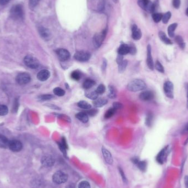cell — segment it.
<instances>
[{
  "label": "cell",
  "instance_id": "cell-38",
  "mask_svg": "<svg viewBox=\"0 0 188 188\" xmlns=\"http://www.w3.org/2000/svg\"><path fill=\"white\" fill-rule=\"evenodd\" d=\"M138 167V168L142 171H146V167H147V163L145 161H140L139 160L138 161V162L136 163Z\"/></svg>",
  "mask_w": 188,
  "mask_h": 188
},
{
  "label": "cell",
  "instance_id": "cell-48",
  "mask_svg": "<svg viewBox=\"0 0 188 188\" xmlns=\"http://www.w3.org/2000/svg\"><path fill=\"white\" fill-rule=\"evenodd\" d=\"M181 1L180 0H173L172 1V5L174 8L176 9H178L180 6Z\"/></svg>",
  "mask_w": 188,
  "mask_h": 188
},
{
  "label": "cell",
  "instance_id": "cell-23",
  "mask_svg": "<svg viewBox=\"0 0 188 188\" xmlns=\"http://www.w3.org/2000/svg\"><path fill=\"white\" fill-rule=\"evenodd\" d=\"M75 117L78 120L84 123H86L89 121L88 115L85 112H79L75 115Z\"/></svg>",
  "mask_w": 188,
  "mask_h": 188
},
{
  "label": "cell",
  "instance_id": "cell-18",
  "mask_svg": "<svg viewBox=\"0 0 188 188\" xmlns=\"http://www.w3.org/2000/svg\"><path fill=\"white\" fill-rule=\"evenodd\" d=\"M132 36L134 40H139L141 38L142 32L135 24H134L132 26Z\"/></svg>",
  "mask_w": 188,
  "mask_h": 188
},
{
  "label": "cell",
  "instance_id": "cell-16",
  "mask_svg": "<svg viewBox=\"0 0 188 188\" xmlns=\"http://www.w3.org/2000/svg\"><path fill=\"white\" fill-rule=\"evenodd\" d=\"M41 162L43 166L45 167H51L55 164V161L51 156H45L42 157Z\"/></svg>",
  "mask_w": 188,
  "mask_h": 188
},
{
  "label": "cell",
  "instance_id": "cell-8",
  "mask_svg": "<svg viewBox=\"0 0 188 188\" xmlns=\"http://www.w3.org/2000/svg\"><path fill=\"white\" fill-rule=\"evenodd\" d=\"M91 57V54L85 51H79L75 52L74 58L79 62H86Z\"/></svg>",
  "mask_w": 188,
  "mask_h": 188
},
{
  "label": "cell",
  "instance_id": "cell-45",
  "mask_svg": "<svg viewBox=\"0 0 188 188\" xmlns=\"http://www.w3.org/2000/svg\"><path fill=\"white\" fill-rule=\"evenodd\" d=\"M78 188H91L90 185L87 181H82L78 185Z\"/></svg>",
  "mask_w": 188,
  "mask_h": 188
},
{
  "label": "cell",
  "instance_id": "cell-3",
  "mask_svg": "<svg viewBox=\"0 0 188 188\" xmlns=\"http://www.w3.org/2000/svg\"><path fill=\"white\" fill-rule=\"evenodd\" d=\"M11 15L14 20H22L24 17V11L22 6L20 5L14 6L11 10Z\"/></svg>",
  "mask_w": 188,
  "mask_h": 188
},
{
  "label": "cell",
  "instance_id": "cell-58",
  "mask_svg": "<svg viewBox=\"0 0 188 188\" xmlns=\"http://www.w3.org/2000/svg\"><path fill=\"white\" fill-rule=\"evenodd\" d=\"M66 188H75L74 186L72 184H70V185H68V186H67Z\"/></svg>",
  "mask_w": 188,
  "mask_h": 188
},
{
  "label": "cell",
  "instance_id": "cell-31",
  "mask_svg": "<svg viewBox=\"0 0 188 188\" xmlns=\"http://www.w3.org/2000/svg\"><path fill=\"white\" fill-rule=\"evenodd\" d=\"M108 89H109V92H108V96L109 98L114 99H115L116 97H117L116 90V89L114 88V86L109 85Z\"/></svg>",
  "mask_w": 188,
  "mask_h": 188
},
{
  "label": "cell",
  "instance_id": "cell-6",
  "mask_svg": "<svg viewBox=\"0 0 188 188\" xmlns=\"http://www.w3.org/2000/svg\"><path fill=\"white\" fill-rule=\"evenodd\" d=\"M52 179L54 183L58 184H61L67 181L68 175L62 171H57L53 175Z\"/></svg>",
  "mask_w": 188,
  "mask_h": 188
},
{
  "label": "cell",
  "instance_id": "cell-46",
  "mask_svg": "<svg viewBox=\"0 0 188 188\" xmlns=\"http://www.w3.org/2000/svg\"><path fill=\"white\" fill-rule=\"evenodd\" d=\"M123 107V104L119 102H114L113 104V108H114L116 110H120Z\"/></svg>",
  "mask_w": 188,
  "mask_h": 188
},
{
  "label": "cell",
  "instance_id": "cell-52",
  "mask_svg": "<svg viewBox=\"0 0 188 188\" xmlns=\"http://www.w3.org/2000/svg\"><path fill=\"white\" fill-rule=\"evenodd\" d=\"M59 117L61 118H62V119L64 120L68 121V122H70V120H71V119L69 118L68 116L64 115V114H59Z\"/></svg>",
  "mask_w": 188,
  "mask_h": 188
},
{
  "label": "cell",
  "instance_id": "cell-12",
  "mask_svg": "<svg viewBox=\"0 0 188 188\" xmlns=\"http://www.w3.org/2000/svg\"><path fill=\"white\" fill-rule=\"evenodd\" d=\"M138 3L140 7L143 10L149 13H151L153 2L150 0H138Z\"/></svg>",
  "mask_w": 188,
  "mask_h": 188
},
{
  "label": "cell",
  "instance_id": "cell-24",
  "mask_svg": "<svg viewBox=\"0 0 188 188\" xmlns=\"http://www.w3.org/2000/svg\"><path fill=\"white\" fill-rule=\"evenodd\" d=\"M159 36L160 40L162 41V42H164L166 45H172L173 42L172 41L169 39L168 38H167V36H166L165 32H159Z\"/></svg>",
  "mask_w": 188,
  "mask_h": 188
},
{
  "label": "cell",
  "instance_id": "cell-28",
  "mask_svg": "<svg viewBox=\"0 0 188 188\" xmlns=\"http://www.w3.org/2000/svg\"><path fill=\"white\" fill-rule=\"evenodd\" d=\"M175 41L180 49L182 50H184L185 49V43L181 36H176L175 37Z\"/></svg>",
  "mask_w": 188,
  "mask_h": 188
},
{
  "label": "cell",
  "instance_id": "cell-11",
  "mask_svg": "<svg viewBox=\"0 0 188 188\" xmlns=\"http://www.w3.org/2000/svg\"><path fill=\"white\" fill-rule=\"evenodd\" d=\"M168 153V146H165L160 151L156 157V160L159 164H163L165 162Z\"/></svg>",
  "mask_w": 188,
  "mask_h": 188
},
{
  "label": "cell",
  "instance_id": "cell-10",
  "mask_svg": "<svg viewBox=\"0 0 188 188\" xmlns=\"http://www.w3.org/2000/svg\"><path fill=\"white\" fill-rule=\"evenodd\" d=\"M56 53L61 61H66L70 59L71 54L67 50L65 49H59L56 50Z\"/></svg>",
  "mask_w": 188,
  "mask_h": 188
},
{
  "label": "cell",
  "instance_id": "cell-21",
  "mask_svg": "<svg viewBox=\"0 0 188 188\" xmlns=\"http://www.w3.org/2000/svg\"><path fill=\"white\" fill-rule=\"evenodd\" d=\"M118 53L120 55H126L128 53H130L129 45L123 44L120 46L118 49Z\"/></svg>",
  "mask_w": 188,
  "mask_h": 188
},
{
  "label": "cell",
  "instance_id": "cell-27",
  "mask_svg": "<svg viewBox=\"0 0 188 188\" xmlns=\"http://www.w3.org/2000/svg\"><path fill=\"white\" fill-rule=\"evenodd\" d=\"M95 84V81H94V80L91 79H87L84 81L83 86L85 89L88 90V89H91Z\"/></svg>",
  "mask_w": 188,
  "mask_h": 188
},
{
  "label": "cell",
  "instance_id": "cell-4",
  "mask_svg": "<svg viewBox=\"0 0 188 188\" xmlns=\"http://www.w3.org/2000/svg\"><path fill=\"white\" fill-rule=\"evenodd\" d=\"M24 62L28 67L32 69H36L40 65L39 60L32 55L26 56L24 59Z\"/></svg>",
  "mask_w": 188,
  "mask_h": 188
},
{
  "label": "cell",
  "instance_id": "cell-2",
  "mask_svg": "<svg viewBox=\"0 0 188 188\" xmlns=\"http://www.w3.org/2000/svg\"><path fill=\"white\" fill-rule=\"evenodd\" d=\"M107 29L102 30L101 32H97L93 37V45L96 49H98L102 45L104 40L107 35Z\"/></svg>",
  "mask_w": 188,
  "mask_h": 188
},
{
  "label": "cell",
  "instance_id": "cell-40",
  "mask_svg": "<svg viewBox=\"0 0 188 188\" xmlns=\"http://www.w3.org/2000/svg\"><path fill=\"white\" fill-rule=\"evenodd\" d=\"M81 73L78 71H73L71 73V78L75 81L79 80L81 79Z\"/></svg>",
  "mask_w": 188,
  "mask_h": 188
},
{
  "label": "cell",
  "instance_id": "cell-60",
  "mask_svg": "<svg viewBox=\"0 0 188 188\" xmlns=\"http://www.w3.org/2000/svg\"><path fill=\"white\" fill-rule=\"evenodd\" d=\"M185 13H186V15L188 16V7L187 8V9L186 10V11H185Z\"/></svg>",
  "mask_w": 188,
  "mask_h": 188
},
{
  "label": "cell",
  "instance_id": "cell-47",
  "mask_svg": "<svg viewBox=\"0 0 188 188\" xmlns=\"http://www.w3.org/2000/svg\"><path fill=\"white\" fill-rule=\"evenodd\" d=\"M58 144H59V148L61 151V152L63 153V154L65 156H67V148L65 147L61 143H59Z\"/></svg>",
  "mask_w": 188,
  "mask_h": 188
},
{
  "label": "cell",
  "instance_id": "cell-36",
  "mask_svg": "<svg viewBox=\"0 0 188 188\" xmlns=\"http://www.w3.org/2000/svg\"><path fill=\"white\" fill-rule=\"evenodd\" d=\"M171 16H172V14L171 12L168 11V12H165V14H163L162 18V22L164 24H167L169 20L171 19Z\"/></svg>",
  "mask_w": 188,
  "mask_h": 188
},
{
  "label": "cell",
  "instance_id": "cell-35",
  "mask_svg": "<svg viewBox=\"0 0 188 188\" xmlns=\"http://www.w3.org/2000/svg\"><path fill=\"white\" fill-rule=\"evenodd\" d=\"M154 68H155L157 71L161 73H165V68L163 67V65L161 64V63L158 60L156 61L155 64H154Z\"/></svg>",
  "mask_w": 188,
  "mask_h": 188
},
{
  "label": "cell",
  "instance_id": "cell-20",
  "mask_svg": "<svg viewBox=\"0 0 188 188\" xmlns=\"http://www.w3.org/2000/svg\"><path fill=\"white\" fill-rule=\"evenodd\" d=\"M101 150L105 161L107 162L108 164L112 165L113 163V158L110 152L105 147H102Z\"/></svg>",
  "mask_w": 188,
  "mask_h": 188
},
{
  "label": "cell",
  "instance_id": "cell-39",
  "mask_svg": "<svg viewBox=\"0 0 188 188\" xmlns=\"http://www.w3.org/2000/svg\"><path fill=\"white\" fill-rule=\"evenodd\" d=\"M162 16H163V14L162 13H157V12L153 13V16H152L153 20L155 23H159L161 20H162Z\"/></svg>",
  "mask_w": 188,
  "mask_h": 188
},
{
  "label": "cell",
  "instance_id": "cell-50",
  "mask_svg": "<svg viewBox=\"0 0 188 188\" xmlns=\"http://www.w3.org/2000/svg\"><path fill=\"white\" fill-rule=\"evenodd\" d=\"M39 0H29L30 6L32 8L35 7L39 3Z\"/></svg>",
  "mask_w": 188,
  "mask_h": 188
},
{
  "label": "cell",
  "instance_id": "cell-41",
  "mask_svg": "<svg viewBox=\"0 0 188 188\" xmlns=\"http://www.w3.org/2000/svg\"><path fill=\"white\" fill-rule=\"evenodd\" d=\"M8 112V109L6 106L1 105H0V116H3L6 115Z\"/></svg>",
  "mask_w": 188,
  "mask_h": 188
},
{
  "label": "cell",
  "instance_id": "cell-7",
  "mask_svg": "<svg viewBox=\"0 0 188 188\" xmlns=\"http://www.w3.org/2000/svg\"><path fill=\"white\" fill-rule=\"evenodd\" d=\"M163 91L165 96L169 99L174 98V85L171 81H166L163 84Z\"/></svg>",
  "mask_w": 188,
  "mask_h": 188
},
{
  "label": "cell",
  "instance_id": "cell-33",
  "mask_svg": "<svg viewBox=\"0 0 188 188\" xmlns=\"http://www.w3.org/2000/svg\"><path fill=\"white\" fill-rule=\"evenodd\" d=\"M153 113L149 112L147 116H146V120H145V124L146 126H151L153 124Z\"/></svg>",
  "mask_w": 188,
  "mask_h": 188
},
{
  "label": "cell",
  "instance_id": "cell-17",
  "mask_svg": "<svg viewBox=\"0 0 188 188\" xmlns=\"http://www.w3.org/2000/svg\"><path fill=\"white\" fill-rule=\"evenodd\" d=\"M39 32L41 37L46 41H48L51 39V34L48 29L43 26H40L39 28Z\"/></svg>",
  "mask_w": 188,
  "mask_h": 188
},
{
  "label": "cell",
  "instance_id": "cell-29",
  "mask_svg": "<svg viewBox=\"0 0 188 188\" xmlns=\"http://www.w3.org/2000/svg\"><path fill=\"white\" fill-rule=\"evenodd\" d=\"M98 95H99V94H97L96 90L95 91H86L85 93V96L86 97H88L91 100H93L97 99Z\"/></svg>",
  "mask_w": 188,
  "mask_h": 188
},
{
  "label": "cell",
  "instance_id": "cell-1",
  "mask_svg": "<svg viewBox=\"0 0 188 188\" xmlns=\"http://www.w3.org/2000/svg\"><path fill=\"white\" fill-rule=\"evenodd\" d=\"M127 89L132 92H138L145 90L147 88V85L144 81L141 79H134L130 81L127 85Z\"/></svg>",
  "mask_w": 188,
  "mask_h": 188
},
{
  "label": "cell",
  "instance_id": "cell-56",
  "mask_svg": "<svg viewBox=\"0 0 188 188\" xmlns=\"http://www.w3.org/2000/svg\"><path fill=\"white\" fill-rule=\"evenodd\" d=\"M185 88L186 90V97H187V104H186V107L188 109V83L185 84Z\"/></svg>",
  "mask_w": 188,
  "mask_h": 188
},
{
  "label": "cell",
  "instance_id": "cell-59",
  "mask_svg": "<svg viewBox=\"0 0 188 188\" xmlns=\"http://www.w3.org/2000/svg\"><path fill=\"white\" fill-rule=\"evenodd\" d=\"M187 144H188V138L186 139V140H185V143H184V145H186Z\"/></svg>",
  "mask_w": 188,
  "mask_h": 188
},
{
  "label": "cell",
  "instance_id": "cell-55",
  "mask_svg": "<svg viewBox=\"0 0 188 188\" xmlns=\"http://www.w3.org/2000/svg\"><path fill=\"white\" fill-rule=\"evenodd\" d=\"M10 0H0V5H5L10 2Z\"/></svg>",
  "mask_w": 188,
  "mask_h": 188
},
{
  "label": "cell",
  "instance_id": "cell-37",
  "mask_svg": "<svg viewBox=\"0 0 188 188\" xmlns=\"http://www.w3.org/2000/svg\"><path fill=\"white\" fill-rule=\"evenodd\" d=\"M53 93L58 96H63L65 94V92L62 88L57 87L53 89Z\"/></svg>",
  "mask_w": 188,
  "mask_h": 188
},
{
  "label": "cell",
  "instance_id": "cell-32",
  "mask_svg": "<svg viewBox=\"0 0 188 188\" xmlns=\"http://www.w3.org/2000/svg\"><path fill=\"white\" fill-rule=\"evenodd\" d=\"M128 61L126 59H123L121 62L118 63V71L120 73H123L126 70L127 65H128Z\"/></svg>",
  "mask_w": 188,
  "mask_h": 188
},
{
  "label": "cell",
  "instance_id": "cell-53",
  "mask_svg": "<svg viewBox=\"0 0 188 188\" xmlns=\"http://www.w3.org/2000/svg\"><path fill=\"white\" fill-rule=\"evenodd\" d=\"M120 172L121 177H122V179H123V180L124 182H126V176H125V174H124V173L123 171H122V169L120 168Z\"/></svg>",
  "mask_w": 188,
  "mask_h": 188
},
{
  "label": "cell",
  "instance_id": "cell-62",
  "mask_svg": "<svg viewBox=\"0 0 188 188\" xmlns=\"http://www.w3.org/2000/svg\"><path fill=\"white\" fill-rule=\"evenodd\" d=\"M187 1H188V0H187Z\"/></svg>",
  "mask_w": 188,
  "mask_h": 188
},
{
  "label": "cell",
  "instance_id": "cell-25",
  "mask_svg": "<svg viewBox=\"0 0 188 188\" xmlns=\"http://www.w3.org/2000/svg\"><path fill=\"white\" fill-rule=\"evenodd\" d=\"M10 140L3 135H0V147L6 149L9 146Z\"/></svg>",
  "mask_w": 188,
  "mask_h": 188
},
{
  "label": "cell",
  "instance_id": "cell-30",
  "mask_svg": "<svg viewBox=\"0 0 188 188\" xmlns=\"http://www.w3.org/2000/svg\"><path fill=\"white\" fill-rule=\"evenodd\" d=\"M77 105L79 107L81 108L84 110H89L91 108V105L90 104H89L88 102L85 101H80L77 104Z\"/></svg>",
  "mask_w": 188,
  "mask_h": 188
},
{
  "label": "cell",
  "instance_id": "cell-26",
  "mask_svg": "<svg viewBox=\"0 0 188 188\" xmlns=\"http://www.w3.org/2000/svg\"><path fill=\"white\" fill-rule=\"evenodd\" d=\"M178 26L177 23H173L171 24L168 28V34L169 36L171 38H173L175 36L174 32Z\"/></svg>",
  "mask_w": 188,
  "mask_h": 188
},
{
  "label": "cell",
  "instance_id": "cell-43",
  "mask_svg": "<svg viewBox=\"0 0 188 188\" xmlns=\"http://www.w3.org/2000/svg\"><path fill=\"white\" fill-rule=\"evenodd\" d=\"M85 112L88 114V116L94 117L97 114V113H98V110L96 108H94V109L90 108L89 110H87V111H85Z\"/></svg>",
  "mask_w": 188,
  "mask_h": 188
},
{
  "label": "cell",
  "instance_id": "cell-57",
  "mask_svg": "<svg viewBox=\"0 0 188 188\" xmlns=\"http://www.w3.org/2000/svg\"><path fill=\"white\" fill-rule=\"evenodd\" d=\"M184 131L185 132H188V123L186 124V126H185V128L184 129Z\"/></svg>",
  "mask_w": 188,
  "mask_h": 188
},
{
  "label": "cell",
  "instance_id": "cell-34",
  "mask_svg": "<svg viewBox=\"0 0 188 188\" xmlns=\"http://www.w3.org/2000/svg\"><path fill=\"white\" fill-rule=\"evenodd\" d=\"M116 111L117 110H116L113 107L108 109L105 114V118L108 119V118H110L111 117H113L114 114H116Z\"/></svg>",
  "mask_w": 188,
  "mask_h": 188
},
{
  "label": "cell",
  "instance_id": "cell-13",
  "mask_svg": "<svg viewBox=\"0 0 188 188\" xmlns=\"http://www.w3.org/2000/svg\"><path fill=\"white\" fill-rule=\"evenodd\" d=\"M23 145L19 140H13L10 141L8 148L13 152H19L22 149Z\"/></svg>",
  "mask_w": 188,
  "mask_h": 188
},
{
  "label": "cell",
  "instance_id": "cell-5",
  "mask_svg": "<svg viewBox=\"0 0 188 188\" xmlns=\"http://www.w3.org/2000/svg\"><path fill=\"white\" fill-rule=\"evenodd\" d=\"M105 0H91L90 7L92 10L97 12H101L105 8Z\"/></svg>",
  "mask_w": 188,
  "mask_h": 188
},
{
  "label": "cell",
  "instance_id": "cell-22",
  "mask_svg": "<svg viewBox=\"0 0 188 188\" xmlns=\"http://www.w3.org/2000/svg\"><path fill=\"white\" fill-rule=\"evenodd\" d=\"M108 102V100L105 98H97V99L95 100L93 102L94 106L96 108H100L106 105Z\"/></svg>",
  "mask_w": 188,
  "mask_h": 188
},
{
  "label": "cell",
  "instance_id": "cell-15",
  "mask_svg": "<svg viewBox=\"0 0 188 188\" xmlns=\"http://www.w3.org/2000/svg\"><path fill=\"white\" fill-rule=\"evenodd\" d=\"M140 99L144 101H149L154 98V94L153 91L146 90L143 91L139 95Z\"/></svg>",
  "mask_w": 188,
  "mask_h": 188
},
{
  "label": "cell",
  "instance_id": "cell-49",
  "mask_svg": "<svg viewBox=\"0 0 188 188\" xmlns=\"http://www.w3.org/2000/svg\"><path fill=\"white\" fill-rule=\"evenodd\" d=\"M130 46V54L131 55H135L136 53V49L135 47V46L132 44V45H129Z\"/></svg>",
  "mask_w": 188,
  "mask_h": 188
},
{
  "label": "cell",
  "instance_id": "cell-61",
  "mask_svg": "<svg viewBox=\"0 0 188 188\" xmlns=\"http://www.w3.org/2000/svg\"><path fill=\"white\" fill-rule=\"evenodd\" d=\"M114 3H117L118 2V0H113Z\"/></svg>",
  "mask_w": 188,
  "mask_h": 188
},
{
  "label": "cell",
  "instance_id": "cell-9",
  "mask_svg": "<svg viewBox=\"0 0 188 188\" xmlns=\"http://www.w3.org/2000/svg\"><path fill=\"white\" fill-rule=\"evenodd\" d=\"M31 80V77L27 73H20L17 75L16 77V81L18 84L23 85L27 84Z\"/></svg>",
  "mask_w": 188,
  "mask_h": 188
},
{
  "label": "cell",
  "instance_id": "cell-42",
  "mask_svg": "<svg viewBox=\"0 0 188 188\" xmlns=\"http://www.w3.org/2000/svg\"><path fill=\"white\" fill-rule=\"evenodd\" d=\"M53 98V96L51 94H44L39 96V99L41 101H47L51 100Z\"/></svg>",
  "mask_w": 188,
  "mask_h": 188
},
{
  "label": "cell",
  "instance_id": "cell-44",
  "mask_svg": "<svg viewBox=\"0 0 188 188\" xmlns=\"http://www.w3.org/2000/svg\"><path fill=\"white\" fill-rule=\"evenodd\" d=\"M97 94H102L106 91V87L104 84L99 85L96 90Z\"/></svg>",
  "mask_w": 188,
  "mask_h": 188
},
{
  "label": "cell",
  "instance_id": "cell-51",
  "mask_svg": "<svg viewBox=\"0 0 188 188\" xmlns=\"http://www.w3.org/2000/svg\"><path fill=\"white\" fill-rule=\"evenodd\" d=\"M107 60L105 59H104L103 60V62H102V71H105L106 69H107Z\"/></svg>",
  "mask_w": 188,
  "mask_h": 188
},
{
  "label": "cell",
  "instance_id": "cell-19",
  "mask_svg": "<svg viewBox=\"0 0 188 188\" xmlns=\"http://www.w3.org/2000/svg\"><path fill=\"white\" fill-rule=\"evenodd\" d=\"M50 77V72L47 69H42L37 74V78L40 81H46Z\"/></svg>",
  "mask_w": 188,
  "mask_h": 188
},
{
  "label": "cell",
  "instance_id": "cell-54",
  "mask_svg": "<svg viewBox=\"0 0 188 188\" xmlns=\"http://www.w3.org/2000/svg\"><path fill=\"white\" fill-rule=\"evenodd\" d=\"M184 184L185 188H188V175H185L184 177Z\"/></svg>",
  "mask_w": 188,
  "mask_h": 188
},
{
  "label": "cell",
  "instance_id": "cell-14",
  "mask_svg": "<svg viewBox=\"0 0 188 188\" xmlns=\"http://www.w3.org/2000/svg\"><path fill=\"white\" fill-rule=\"evenodd\" d=\"M146 63L147 67L150 70L153 71L154 69V63L153 61L152 52H151V46L150 45H148L147 46V59Z\"/></svg>",
  "mask_w": 188,
  "mask_h": 188
}]
</instances>
